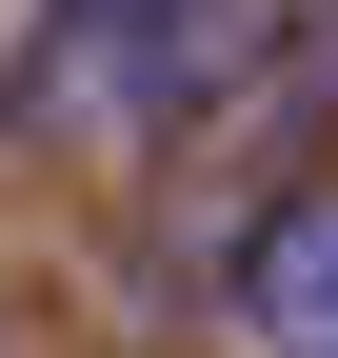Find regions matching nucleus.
Here are the masks:
<instances>
[{"label": "nucleus", "mask_w": 338, "mask_h": 358, "mask_svg": "<svg viewBox=\"0 0 338 358\" xmlns=\"http://www.w3.org/2000/svg\"><path fill=\"white\" fill-rule=\"evenodd\" d=\"M239 319L259 358H338V179H279L239 219Z\"/></svg>", "instance_id": "obj_2"}, {"label": "nucleus", "mask_w": 338, "mask_h": 358, "mask_svg": "<svg viewBox=\"0 0 338 358\" xmlns=\"http://www.w3.org/2000/svg\"><path fill=\"white\" fill-rule=\"evenodd\" d=\"M239 60V0H40L0 60V140H159Z\"/></svg>", "instance_id": "obj_1"}]
</instances>
